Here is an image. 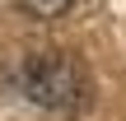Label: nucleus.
<instances>
[{
    "instance_id": "f03ea898",
    "label": "nucleus",
    "mask_w": 126,
    "mask_h": 121,
    "mask_svg": "<svg viewBox=\"0 0 126 121\" xmlns=\"http://www.w3.org/2000/svg\"><path fill=\"white\" fill-rule=\"evenodd\" d=\"M19 5H23L33 19H56V14H65L75 0H19Z\"/></svg>"
},
{
    "instance_id": "f257e3e1",
    "label": "nucleus",
    "mask_w": 126,
    "mask_h": 121,
    "mask_svg": "<svg viewBox=\"0 0 126 121\" xmlns=\"http://www.w3.org/2000/svg\"><path fill=\"white\" fill-rule=\"evenodd\" d=\"M23 93L37 103V107H51V112H75L84 107V93H89V79H84V65L65 51H37L23 61Z\"/></svg>"
}]
</instances>
